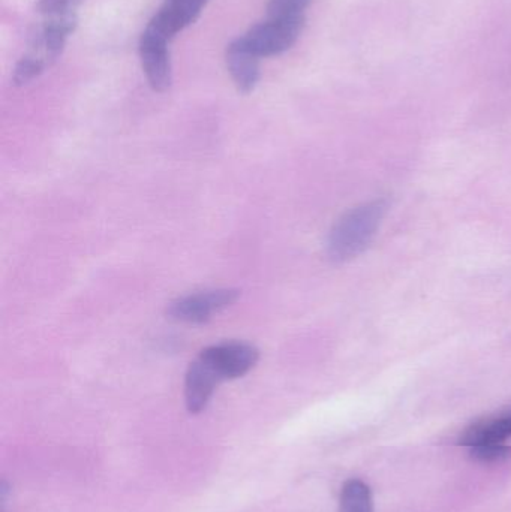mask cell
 Returning a JSON list of instances; mask_svg holds the SVG:
<instances>
[{
	"label": "cell",
	"instance_id": "2",
	"mask_svg": "<svg viewBox=\"0 0 511 512\" xmlns=\"http://www.w3.org/2000/svg\"><path fill=\"white\" fill-rule=\"evenodd\" d=\"M303 24L305 20L269 17V20L252 26L239 39L246 50L251 51L258 59L279 56L296 44L302 33Z\"/></svg>",
	"mask_w": 511,
	"mask_h": 512
},
{
	"label": "cell",
	"instance_id": "7",
	"mask_svg": "<svg viewBox=\"0 0 511 512\" xmlns=\"http://www.w3.org/2000/svg\"><path fill=\"white\" fill-rule=\"evenodd\" d=\"M511 438V409L482 418L462 433L459 444L470 450L503 447Z\"/></svg>",
	"mask_w": 511,
	"mask_h": 512
},
{
	"label": "cell",
	"instance_id": "5",
	"mask_svg": "<svg viewBox=\"0 0 511 512\" xmlns=\"http://www.w3.org/2000/svg\"><path fill=\"white\" fill-rule=\"evenodd\" d=\"M168 42L170 39L159 35L149 27H146L140 39L141 63L150 86L156 92H165L170 89L173 81Z\"/></svg>",
	"mask_w": 511,
	"mask_h": 512
},
{
	"label": "cell",
	"instance_id": "4",
	"mask_svg": "<svg viewBox=\"0 0 511 512\" xmlns=\"http://www.w3.org/2000/svg\"><path fill=\"white\" fill-rule=\"evenodd\" d=\"M239 289L222 288L185 295L171 301L167 307L168 318L183 324H203L236 303Z\"/></svg>",
	"mask_w": 511,
	"mask_h": 512
},
{
	"label": "cell",
	"instance_id": "3",
	"mask_svg": "<svg viewBox=\"0 0 511 512\" xmlns=\"http://www.w3.org/2000/svg\"><path fill=\"white\" fill-rule=\"evenodd\" d=\"M198 360L219 382L242 378L254 369L260 351L251 343L224 342L203 349Z\"/></svg>",
	"mask_w": 511,
	"mask_h": 512
},
{
	"label": "cell",
	"instance_id": "10",
	"mask_svg": "<svg viewBox=\"0 0 511 512\" xmlns=\"http://www.w3.org/2000/svg\"><path fill=\"white\" fill-rule=\"evenodd\" d=\"M339 512H374V499L368 484L362 480H350L341 492Z\"/></svg>",
	"mask_w": 511,
	"mask_h": 512
},
{
	"label": "cell",
	"instance_id": "12",
	"mask_svg": "<svg viewBox=\"0 0 511 512\" xmlns=\"http://www.w3.org/2000/svg\"><path fill=\"white\" fill-rule=\"evenodd\" d=\"M83 0H38L36 8L44 17L53 15L77 14L78 6Z\"/></svg>",
	"mask_w": 511,
	"mask_h": 512
},
{
	"label": "cell",
	"instance_id": "1",
	"mask_svg": "<svg viewBox=\"0 0 511 512\" xmlns=\"http://www.w3.org/2000/svg\"><path fill=\"white\" fill-rule=\"evenodd\" d=\"M386 212V201L374 200L342 215L327 237L326 252L330 261L347 262L363 254L380 230Z\"/></svg>",
	"mask_w": 511,
	"mask_h": 512
},
{
	"label": "cell",
	"instance_id": "6",
	"mask_svg": "<svg viewBox=\"0 0 511 512\" xmlns=\"http://www.w3.org/2000/svg\"><path fill=\"white\" fill-rule=\"evenodd\" d=\"M207 2L209 0H165L147 27L171 41L200 17Z\"/></svg>",
	"mask_w": 511,
	"mask_h": 512
},
{
	"label": "cell",
	"instance_id": "13",
	"mask_svg": "<svg viewBox=\"0 0 511 512\" xmlns=\"http://www.w3.org/2000/svg\"><path fill=\"white\" fill-rule=\"evenodd\" d=\"M511 450L506 445L503 447L492 448H479V450H471L473 457H476L480 462H498V460L506 459L509 457Z\"/></svg>",
	"mask_w": 511,
	"mask_h": 512
},
{
	"label": "cell",
	"instance_id": "9",
	"mask_svg": "<svg viewBox=\"0 0 511 512\" xmlns=\"http://www.w3.org/2000/svg\"><path fill=\"white\" fill-rule=\"evenodd\" d=\"M258 57L246 50L245 45L237 38L227 48V65L231 77L239 92L251 93L260 80Z\"/></svg>",
	"mask_w": 511,
	"mask_h": 512
},
{
	"label": "cell",
	"instance_id": "8",
	"mask_svg": "<svg viewBox=\"0 0 511 512\" xmlns=\"http://www.w3.org/2000/svg\"><path fill=\"white\" fill-rule=\"evenodd\" d=\"M221 384L198 358L192 361L186 372L185 402L191 414H200L212 399L216 387Z\"/></svg>",
	"mask_w": 511,
	"mask_h": 512
},
{
	"label": "cell",
	"instance_id": "11",
	"mask_svg": "<svg viewBox=\"0 0 511 512\" xmlns=\"http://www.w3.org/2000/svg\"><path fill=\"white\" fill-rule=\"evenodd\" d=\"M311 0H270L269 17L305 20V11Z\"/></svg>",
	"mask_w": 511,
	"mask_h": 512
}]
</instances>
